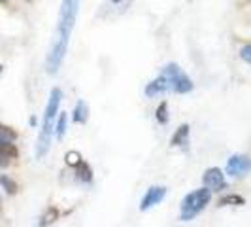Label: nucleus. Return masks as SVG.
I'll return each mask as SVG.
<instances>
[{"label": "nucleus", "instance_id": "f257e3e1", "mask_svg": "<svg viewBox=\"0 0 251 227\" xmlns=\"http://www.w3.org/2000/svg\"><path fill=\"white\" fill-rule=\"evenodd\" d=\"M77 12H79V0H63L61 10H59L57 28H55L53 42H51L50 51H48V59H46V68L50 74L59 72L64 57H66L70 34L74 30L75 19H77Z\"/></svg>", "mask_w": 251, "mask_h": 227}, {"label": "nucleus", "instance_id": "f03ea898", "mask_svg": "<svg viewBox=\"0 0 251 227\" xmlns=\"http://www.w3.org/2000/svg\"><path fill=\"white\" fill-rule=\"evenodd\" d=\"M61 101H63V91L59 87H53L50 93V101H48V106H46V112H44L42 129H40V135H38V142H36L38 159L46 157L51 148V140H53V135H55V123H57Z\"/></svg>", "mask_w": 251, "mask_h": 227}, {"label": "nucleus", "instance_id": "7ed1b4c3", "mask_svg": "<svg viewBox=\"0 0 251 227\" xmlns=\"http://www.w3.org/2000/svg\"><path fill=\"white\" fill-rule=\"evenodd\" d=\"M210 199H212V191L208 188L195 189V191L187 193V195L183 197L181 204H179V218H181L183 222L195 220V218L208 206Z\"/></svg>", "mask_w": 251, "mask_h": 227}, {"label": "nucleus", "instance_id": "20e7f679", "mask_svg": "<svg viewBox=\"0 0 251 227\" xmlns=\"http://www.w3.org/2000/svg\"><path fill=\"white\" fill-rule=\"evenodd\" d=\"M163 76L168 80L170 89H174V91L179 93V95H185V93H189V91H193V82H191V78H189L176 63L164 64Z\"/></svg>", "mask_w": 251, "mask_h": 227}, {"label": "nucleus", "instance_id": "39448f33", "mask_svg": "<svg viewBox=\"0 0 251 227\" xmlns=\"http://www.w3.org/2000/svg\"><path fill=\"white\" fill-rule=\"evenodd\" d=\"M251 172V157L244 153H234L226 161V174L232 178H244Z\"/></svg>", "mask_w": 251, "mask_h": 227}, {"label": "nucleus", "instance_id": "423d86ee", "mask_svg": "<svg viewBox=\"0 0 251 227\" xmlns=\"http://www.w3.org/2000/svg\"><path fill=\"white\" fill-rule=\"evenodd\" d=\"M202 184H204V188H208L210 191H223V189H226L225 174H223V170L217 169V167H210V169L204 170V174H202Z\"/></svg>", "mask_w": 251, "mask_h": 227}, {"label": "nucleus", "instance_id": "0eeeda50", "mask_svg": "<svg viewBox=\"0 0 251 227\" xmlns=\"http://www.w3.org/2000/svg\"><path fill=\"white\" fill-rule=\"evenodd\" d=\"M164 197H166V188H163V186H151L146 191V195L142 197V201H140V210H150L155 204H159V202L163 201Z\"/></svg>", "mask_w": 251, "mask_h": 227}, {"label": "nucleus", "instance_id": "6e6552de", "mask_svg": "<svg viewBox=\"0 0 251 227\" xmlns=\"http://www.w3.org/2000/svg\"><path fill=\"white\" fill-rule=\"evenodd\" d=\"M168 89H170V84H168V80L161 74L159 78H155L153 82H150V84L146 85V95H148V97H159V95L166 93Z\"/></svg>", "mask_w": 251, "mask_h": 227}, {"label": "nucleus", "instance_id": "1a4fd4ad", "mask_svg": "<svg viewBox=\"0 0 251 227\" xmlns=\"http://www.w3.org/2000/svg\"><path fill=\"white\" fill-rule=\"evenodd\" d=\"M87 119H89V106L83 101H77L75 102L74 112H72V121L83 125V123H87Z\"/></svg>", "mask_w": 251, "mask_h": 227}, {"label": "nucleus", "instance_id": "9d476101", "mask_svg": "<svg viewBox=\"0 0 251 227\" xmlns=\"http://www.w3.org/2000/svg\"><path fill=\"white\" fill-rule=\"evenodd\" d=\"M59 216H61L59 208H57L55 204H50V206L44 210L42 218H40V227H50L51 224H55V222L59 220Z\"/></svg>", "mask_w": 251, "mask_h": 227}, {"label": "nucleus", "instance_id": "9b49d317", "mask_svg": "<svg viewBox=\"0 0 251 227\" xmlns=\"http://www.w3.org/2000/svg\"><path fill=\"white\" fill-rule=\"evenodd\" d=\"M189 129L191 127L187 123H183V125H179L176 129V133L172 135V140H170V144L172 146H185L189 142Z\"/></svg>", "mask_w": 251, "mask_h": 227}, {"label": "nucleus", "instance_id": "f8f14e48", "mask_svg": "<svg viewBox=\"0 0 251 227\" xmlns=\"http://www.w3.org/2000/svg\"><path fill=\"white\" fill-rule=\"evenodd\" d=\"M74 170L79 182H83V184H91V182H93V169H91V165H89L87 161H81Z\"/></svg>", "mask_w": 251, "mask_h": 227}, {"label": "nucleus", "instance_id": "ddd939ff", "mask_svg": "<svg viewBox=\"0 0 251 227\" xmlns=\"http://www.w3.org/2000/svg\"><path fill=\"white\" fill-rule=\"evenodd\" d=\"M217 204L219 206H242V204H246V199L240 193H226L223 197H219Z\"/></svg>", "mask_w": 251, "mask_h": 227}, {"label": "nucleus", "instance_id": "4468645a", "mask_svg": "<svg viewBox=\"0 0 251 227\" xmlns=\"http://www.w3.org/2000/svg\"><path fill=\"white\" fill-rule=\"evenodd\" d=\"M0 186L4 188L8 195H17V191H19V184L8 174H0Z\"/></svg>", "mask_w": 251, "mask_h": 227}, {"label": "nucleus", "instance_id": "2eb2a0df", "mask_svg": "<svg viewBox=\"0 0 251 227\" xmlns=\"http://www.w3.org/2000/svg\"><path fill=\"white\" fill-rule=\"evenodd\" d=\"M0 153L2 155H6V157H10V159H17L19 157V150H17V146L10 142V140H2L0 139Z\"/></svg>", "mask_w": 251, "mask_h": 227}, {"label": "nucleus", "instance_id": "dca6fc26", "mask_svg": "<svg viewBox=\"0 0 251 227\" xmlns=\"http://www.w3.org/2000/svg\"><path fill=\"white\" fill-rule=\"evenodd\" d=\"M66 125H68V115H66V112H59L57 123H55V135H57L59 140L64 139V135H66Z\"/></svg>", "mask_w": 251, "mask_h": 227}, {"label": "nucleus", "instance_id": "f3484780", "mask_svg": "<svg viewBox=\"0 0 251 227\" xmlns=\"http://www.w3.org/2000/svg\"><path fill=\"white\" fill-rule=\"evenodd\" d=\"M155 119H157L161 125H166V123L170 121V115H168V102L166 101H163L157 106V110H155Z\"/></svg>", "mask_w": 251, "mask_h": 227}, {"label": "nucleus", "instance_id": "a211bd4d", "mask_svg": "<svg viewBox=\"0 0 251 227\" xmlns=\"http://www.w3.org/2000/svg\"><path fill=\"white\" fill-rule=\"evenodd\" d=\"M17 131L10 125H4V123H0V139L2 140H10V142H15L17 140Z\"/></svg>", "mask_w": 251, "mask_h": 227}, {"label": "nucleus", "instance_id": "6ab92c4d", "mask_svg": "<svg viewBox=\"0 0 251 227\" xmlns=\"http://www.w3.org/2000/svg\"><path fill=\"white\" fill-rule=\"evenodd\" d=\"M64 159H66V165L72 167V169H75L77 165L83 161V157L79 155V151H68V153L64 155Z\"/></svg>", "mask_w": 251, "mask_h": 227}, {"label": "nucleus", "instance_id": "aec40b11", "mask_svg": "<svg viewBox=\"0 0 251 227\" xmlns=\"http://www.w3.org/2000/svg\"><path fill=\"white\" fill-rule=\"evenodd\" d=\"M240 57L248 64H251V44H246V46L240 50Z\"/></svg>", "mask_w": 251, "mask_h": 227}, {"label": "nucleus", "instance_id": "412c9836", "mask_svg": "<svg viewBox=\"0 0 251 227\" xmlns=\"http://www.w3.org/2000/svg\"><path fill=\"white\" fill-rule=\"evenodd\" d=\"M10 163H12V159L0 153V169H6V167H10Z\"/></svg>", "mask_w": 251, "mask_h": 227}, {"label": "nucleus", "instance_id": "4be33fe9", "mask_svg": "<svg viewBox=\"0 0 251 227\" xmlns=\"http://www.w3.org/2000/svg\"><path fill=\"white\" fill-rule=\"evenodd\" d=\"M112 2H113V4H117V2H121V0H112Z\"/></svg>", "mask_w": 251, "mask_h": 227}, {"label": "nucleus", "instance_id": "5701e85b", "mask_svg": "<svg viewBox=\"0 0 251 227\" xmlns=\"http://www.w3.org/2000/svg\"><path fill=\"white\" fill-rule=\"evenodd\" d=\"M2 68H4V66H2V64H0V72H2Z\"/></svg>", "mask_w": 251, "mask_h": 227}, {"label": "nucleus", "instance_id": "b1692460", "mask_svg": "<svg viewBox=\"0 0 251 227\" xmlns=\"http://www.w3.org/2000/svg\"><path fill=\"white\" fill-rule=\"evenodd\" d=\"M0 210H2V202H0Z\"/></svg>", "mask_w": 251, "mask_h": 227}]
</instances>
